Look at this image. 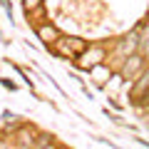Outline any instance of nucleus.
Here are the masks:
<instances>
[{
    "label": "nucleus",
    "instance_id": "nucleus-2",
    "mask_svg": "<svg viewBox=\"0 0 149 149\" xmlns=\"http://www.w3.org/2000/svg\"><path fill=\"white\" fill-rule=\"evenodd\" d=\"M87 47H90L87 40H82V37H70V35H60L57 42L52 45V50L65 60H77Z\"/></svg>",
    "mask_w": 149,
    "mask_h": 149
},
{
    "label": "nucleus",
    "instance_id": "nucleus-5",
    "mask_svg": "<svg viewBox=\"0 0 149 149\" xmlns=\"http://www.w3.org/2000/svg\"><path fill=\"white\" fill-rule=\"evenodd\" d=\"M37 129L35 127H30V124H20V127L13 132V144H15V149H32L35 147V142H37Z\"/></svg>",
    "mask_w": 149,
    "mask_h": 149
},
{
    "label": "nucleus",
    "instance_id": "nucleus-7",
    "mask_svg": "<svg viewBox=\"0 0 149 149\" xmlns=\"http://www.w3.org/2000/svg\"><path fill=\"white\" fill-rule=\"evenodd\" d=\"M35 30H37V37H40L45 45H55V42H57V37H60V30H57L55 25H50V22L37 25Z\"/></svg>",
    "mask_w": 149,
    "mask_h": 149
},
{
    "label": "nucleus",
    "instance_id": "nucleus-9",
    "mask_svg": "<svg viewBox=\"0 0 149 149\" xmlns=\"http://www.w3.org/2000/svg\"><path fill=\"white\" fill-rule=\"evenodd\" d=\"M0 149H15L13 139H10V137H0Z\"/></svg>",
    "mask_w": 149,
    "mask_h": 149
},
{
    "label": "nucleus",
    "instance_id": "nucleus-8",
    "mask_svg": "<svg viewBox=\"0 0 149 149\" xmlns=\"http://www.w3.org/2000/svg\"><path fill=\"white\" fill-rule=\"evenodd\" d=\"M22 5H25L27 15H30V13H35V10H37V8H42V0H22Z\"/></svg>",
    "mask_w": 149,
    "mask_h": 149
},
{
    "label": "nucleus",
    "instance_id": "nucleus-6",
    "mask_svg": "<svg viewBox=\"0 0 149 149\" xmlns=\"http://www.w3.org/2000/svg\"><path fill=\"white\" fill-rule=\"evenodd\" d=\"M149 95V65L139 72V77L134 80V85H132V100L137 102V104H142V100Z\"/></svg>",
    "mask_w": 149,
    "mask_h": 149
},
{
    "label": "nucleus",
    "instance_id": "nucleus-4",
    "mask_svg": "<svg viewBox=\"0 0 149 149\" xmlns=\"http://www.w3.org/2000/svg\"><path fill=\"white\" fill-rule=\"evenodd\" d=\"M147 67V60L142 57V55H132V57H127L124 60L122 65H119V70H117V74L119 77H122V80H129V82H134L139 77V72H142V70Z\"/></svg>",
    "mask_w": 149,
    "mask_h": 149
},
{
    "label": "nucleus",
    "instance_id": "nucleus-1",
    "mask_svg": "<svg viewBox=\"0 0 149 149\" xmlns=\"http://www.w3.org/2000/svg\"><path fill=\"white\" fill-rule=\"evenodd\" d=\"M137 50H139V32H132V35L122 37V40H117V42L112 45V50H109V57L112 60H109V62H114L117 70H119V65H122L127 57L137 55Z\"/></svg>",
    "mask_w": 149,
    "mask_h": 149
},
{
    "label": "nucleus",
    "instance_id": "nucleus-3",
    "mask_svg": "<svg viewBox=\"0 0 149 149\" xmlns=\"http://www.w3.org/2000/svg\"><path fill=\"white\" fill-rule=\"evenodd\" d=\"M104 60H107V47L104 45H90V47L77 57V67L80 70H90L92 72L95 67L104 65Z\"/></svg>",
    "mask_w": 149,
    "mask_h": 149
}]
</instances>
